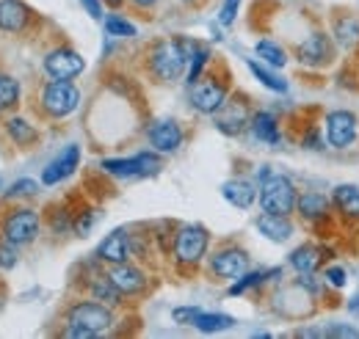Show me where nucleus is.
<instances>
[{
	"label": "nucleus",
	"mask_w": 359,
	"mask_h": 339,
	"mask_svg": "<svg viewBox=\"0 0 359 339\" xmlns=\"http://www.w3.org/2000/svg\"><path fill=\"white\" fill-rule=\"evenodd\" d=\"M17 249H20V246H14V243H8V240L0 237V268H3V270H11V268L20 262Z\"/></svg>",
	"instance_id": "38"
},
{
	"label": "nucleus",
	"mask_w": 359,
	"mask_h": 339,
	"mask_svg": "<svg viewBox=\"0 0 359 339\" xmlns=\"http://www.w3.org/2000/svg\"><path fill=\"white\" fill-rule=\"evenodd\" d=\"M257 196H260V207L263 212H276V215H290V212L296 210V202H299V196H296V188H293V182L285 177V174H276V171H271L269 166H263L260 174H257Z\"/></svg>",
	"instance_id": "3"
},
{
	"label": "nucleus",
	"mask_w": 359,
	"mask_h": 339,
	"mask_svg": "<svg viewBox=\"0 0 359 339\" xmlns=\"http://www.w3.org/2000/svg\"><path fill=\"white\" fill-rule=\"evenodd\" d=\"M232 326H235V317L224 314V312H199L194 320V328L199 334H219V331H226Z\"/></svg>",
	"instance_id": "27"
},
{
	"label": "nucleus",
	"mask_w": 359,
	"mask_h": 339,
	"mask_svg": "<svg viewBox=\"0 0 359 339\" xmlns=\"http://www.w3.org/2000/svg\"><path fill=\"white\" fill-rule=\"evenodd\" d=\"M36 193H39V182L31 177H22L3 191V202H25V199H34Z\"/></svg>",
	"instance_id": "31"
},
{
	"label": "nucleus",
	"mask_w": 359,
	"mask_h": 339,
	"mask_svg": "<svg viewBox=\"0 0 359 339\" xmlns=\"http://www.w3.org/2000/svg\"><path fill=\"white\" fill-rule=\"evenodd\" d=\"M326 138L334 149H348L357 141V116L351 111H332L326 116Z\"/></svg>",
	"instance_id": "16"
},
{
	"label": "nucleus",
	"mask_w": 359,
	"mask_h": 339,
	"mask_svg": "<svg viewBox=\"0 0 359 339\" xmlns=\"http://www.w3.org/2000/svg\"><path fill=\"white\" fill-rule=\"evenodd\" d=\"M238 8H241V0H224L222 14H219V22H222V25H232L235 17H238Z\"/></svg>",
	"instance_id": "40"
},
{
	"label": "nucleus",
	"mask_w": 359,
	"mask_h": 339,
	"mask_svg": "<svg viewBox=\"0 0 359 339\" xmlns=\"http://www.w3.org/2000/svg\"><path fill=\"white\" fill-rule=\"evenodd\" d=\"M226 97H229V83L219 81L216 75H205L191 85V105L205 116H213L226 102Z\"/></svg>",
	"instance_id": "9"
},
{
	"label": "nucleus",
	"mask_w": 359,
	"mask_h": 339,
	"mask_svg": "<svg viewBox=\"0 0 359 339\" xmlns=\"http://www.w3.org/2000/svg\"><path fill=\"white\" fill-rule=\"evenodd\" d=\"M269 279H282V270H279V268H273V270H246L243 276H238V279L229 284L226 296H232V298L243 296V293H249V290L266 284Z\"/></svg>",
	"instance_id": "25"
},
{
	"label": "nucleus",
	"mask_w": 359,
	"mask_h": 339,
	"mask_svg": "<svg viewBox=\"0 0 359 339\" xmlns=\"http://www.w3.org/2000/svg\"><path fill=\"white\" fill-rule=\"evenodd\" d=\"M252 135L257 138V141H263V144H269V146H276L279 141H282V132H279V122H276V116L269 113V111H257L255 116H252Z\"/></svg>",
	"instance_id": "23"
},
{
	"label": "nucleus",
	"mask_w": 359,
	"mask_h": 339,
	"mask_svg": "<svg viewBox=\"0 0 359 339\" xmlns=\"http://www.w3.org/2000/svg\"><path fill=\"white\" fill-rule=\"evenodd\" d=\"M348 309H351V312H354V314H359V296L354 298V300H351V303H348Z\"/></svg>",
	"instance_id": "45"
},
{
	"label": "nucleus",
	"mask_w": 359,
	"mask_h": 339,
	"mask_svg": "<svg viewBox=\"0 0 359 339\" xmlns=\"http://www.w3.org/2000/svg\"><path fill=\"white\" fill-rule=\"evenodd\" d=\"M42 67H45V75L47 78H53V81H75L78 75H83V69H86V58H83L75 47H69V44H58V47H53V50H47L45 53Z\"/></svg>",
	"instance_id": "8"
},
{
	"label": "nucleus",
	"mask_w": 359,
	"mask_h": 339,
	"mask_svg": "<svg viewBox=\"0 0 359 339\" xmlns=\"http://www.w3.org/2000/svg\"><path fill=\"white\" fill-rule=\"evenodd\" d=\"M133 246H130V229H114L111 235H105V240L97 246L94 259L105 262V265H119V262H130Z\"/></svg>",
	"instance_id": "15"
},
{
	"label": "nucleus",
	"mask_w": 359,
	"mask_h": 339,
	"mask_svg": "<svg viewBox=\"0 0 359 339\" xmlns=\"http://www.w3.org/2000/svg\"><path fill=\"white\" fill-rule=\"evenodd\" d=\"M296 207H299V212H302V218L318 221V218H326L329 202H326L320 193H302V199L296 202Z\"/></svg>",
	"instance_id": "32"
},
{
	"label": "nucleus",
	"mask_w": 359,
	"mask_h": 339,
	"mask_svg": "<svg viewBox=\"0 0 359 339\" xmlns=\"http://www.w3.org/2000/svg\"><path fill=\"white\" fill-rule=\"evenodd\" d=\"M213 116H216V130L235 138V135H241L243 130H249L255 113H252L249 102L238 94V97H226V102L213 113Z\"/></svg>",
	"instance_id": "10"
},
{
	"label": "nucleus",
	"mask_w": 359,
	"mask_h": 339,
	"mask_svg": "<svg viewBox=\"0 0 359 339\" xmlns=\"http://www.w3.org/2000/svg\"><path fill=\"white\" fill-rule=\"evenodd\" d=\"M81 6L86 8L91 20H105V11H102V0H81Z\"/></svg>",
	"instance_id": "43"
},
{
	"label": "nucleus",
	"mask_w": 359,
	"mask_h": 339,
	"mask_svg": "<svg viewBox=\"0 0 359 339\" xmlns=\"http://www.w3.org/2000/svg\"><path fill=\"white\" fill-rule=\"evenodd\" d=\"M47 226L53 235H69L75 232V210H69L67 205H53L47 212Z\"/></svg>",
	"instance_id": "28"
},
{
	"label": "nucleus",
	"mask_w": 359,
	"mask_h": 339,
	"mask_svg": "<svg viewBox=\"0 0 359 339\" xmlns=\"http://www.w3.org/2000/svg\"><path fill=\"white\" fill-rule=\"evenodd\" d=\"M182 3H188V6H199L202 0H182Z\"/></svg>",
	"instance_id": "47"
},
{
	"label": "nucleus",
	"mask_w": 359,
	"mask_h": 339,
	"mask_svg": "<svg viewBox=\"0 0 359 339\" xmlns=\"http://www.w3.org/2000/svg\"><path fill=\"white\" fill-rule=\"evenodd\" d=\"M108 276H111V282L119 287V293H122L125 298L141 296V293H147V287H149V279H147V273H144L141 268L130 265V262L108 265Z\"/></svg>",
	"instance_id": "17"
},
{
	"label": "nucleus",
	"mask_w": 359,
	"mask_h": 339,
	"mask_svg": "<svg viewBox=\"0 0 359 339\" xmlns=\"http://www.w3.org/2000/svg\"><path fill=\"white\" fill-rule=\"evenodd\" d=\"M20 102H22V83L14 75L0 69V116L14 113L20 108Z\"/></svg>",
	"instance_id": "24"
},
{
	"label": "nucleus",
	"mask_w": 359,
	"mask_h": 339,
	"mask_svg": "<svg viewBox=\"0 0 359 339\" xmlns=\"http://www.w3.org/2000/svg\"><path fill=\"white\" fill-rule=\"evenodd\" d=\"M257 193H260L257 185L249 182V179H243V177L226 179L224 185H222V196H224L232 207H238V210H252V205L260 199Z\"/></svg>",
	"instance_id": "20"
},
{
	"label": "nucleus",
	"mask_w": 359,
	"mask_h": 339,
	"mask_svg": "<svg viewBox=\"0 0 359 339\" xmlns=\"http://www.w3.org/2000/svg\"><path fill=\"white\" fill-rule=\"evenodd\" d=\"M320 262H323V251L318 249V246H299L293 254H290V265L296 268V273L299 276H304V273H315L318 268H320Z\"/></svg>",
	"instance_id": "26"
},
{
	"label": "nucleus",
	"mask_w": 359,
	"mask_h": 339,
	"mask_svg": "<svg viewBox=\"0 0 359 339\" xmlns=\"http://www.w3.org/2000/svg\"><path fill=\"white\" fill-rule=\"evenodd\" d=\"M334 207L346 218H359V188L357 185H337L334 188Z\"/></svg>",
	"instance_id": "29"
},
{
	"label": "nucleus",
	"mask_w": 359,
	"mask_h": 339,
	"mask_svg": "<svg viewBox=\"0 0 359 339\" xmlns=\"http://www.w3.org/2000/svg\"><path fill=\"white\" fill-rule=\"evenodd\" d=\"M210 249V232L202 223H180L175 226V240H172V256L180 268H196Z\"/></svg>",
	"instance_id": "5"
},
{
	"label": "nucleus",
	"mask_w": 359,
	"mask_h": 339,
	"mask_svg": "<svg viewBox=\"0 0 359 339\" xmlns=\"http://www.w3.org/2000/svg\"><path fill=\"white\" fill-rule=\"evenodd\" d=\"M42 235V212L34 207H11L0 215V237L14 246H31Z\"/></svg>",
	"instance_id": "6"
},
{
	"label": "nucleus",
	"mask_w": 359,
	"mask_h": 339,
	"mask_svg": "<svg viewBox=\"0 0 359 339\" xmlns=\"http://www.w3.org/2000/svg\"><path fill=\"white\" fill-rule=\"evenodd\" d=\"M36 22V11L25 0H0V34L25 36Z\"/></svg>",
	"instance_id": "11"
},
{
	"label": "nucleus",
	"mask_w": 359,
	"mask_h": 339,
	"mask_svg": "<svg viewBox=\"0 0 359 339\" xmlns=\"http://www.w3.org/2000/svg\"><path fill=\"white\" fill-rule=\"evenodd\" d=\"M334 36H337V44L351 50L354 44H359V20L357 17H340L334 22Z\"/></svg>",
	"instance_id": "34"
},
{
	"label": "nucleus",
	"mask_w": 359,
	"mask_h": 339,
	"mask_svg": "<svg viewBox=\"0 0 359 339\" xmlns=\"http://www.w3.org/2000/svg\"><path fill=\"white\" fill-rule=\"evenodd\" d=\"M255 50H257V58H263V61H266L269 67H273V69H282V67L287 64L285 50H282L276 42H271V39H260Z\"/></svg>",
	"instance_id": "35"
},
{
	"label": "nucleus",
	"mask_w": 359,
	"mask_h": 339,
	"mask_svg": "<svg viewBox=\"0 0 359 339\" xmlns=\"http://www.w3.org/2000/svg\"><path fill=\"white\" fill-rule=\"evenodd\" d=\"M255 226H257V232H260L263 237H269L273 243H285V240H290V235H293L290 218H287V215H276V212H263V215H257Z\"/></svg>",
	"instance_id": "21"
},
{
	"label": "nucleus",
	"mask_w": 359,
	"mask_h": 339,
	"mask_svg": "<svg viewBox=\"0 0 359 339\" xmlns=\"http://www.w3.org/2000/svg\"><path fill=\"white\" fill-rule=\"evenodd\" d=\"M0 270H3V268H0Z\"/></svg>",
	"instance_id": "50"
},
{
	"label": "nucleus",
	"mask_w": 359,
	"mask_h": 339,
	"mask_svg": "<svg viewBox=\"0 0 359 339\" xmlns=\"http://www.w3.org/2000/svg\"><path fill=\"white\" fill-rule=\"evenodd\" d=\"M0 185H3V182H0Z\"/></svg>",
	"instance_id": "49"
},
{
	"label": "nucleus",
	"mask_w": 359,
	"mask_h": 339,
	"mask_svg": "<svg viewBox=\"0 0 359 339\" xmlns=\"http://www.w3.org/2000/svg\"><path fill=\"white\" fill-rule=\"evenodd\" d=\"M323 279H326L332 287H346V282H348V279H346V270H343V268H337V265H334V268H329V270L323 273Z\"/></svg>",
	"instance_id": "41"
},
{
	"label": "nucleus",
	"mask_w": 359,
	"mask_h": 339,
	"mask_svg": "<svg viewBox=\"0 0 359 339\" xmlns=\"http://www.w3.org/2000/svg\"><path fill=\"white\" fill-rule=\"evenodd\" d=\"M116 317L114 309L102 300H78L64 314V337L69 339H91L102 337L114 328Z\"/></svg>",
	"instance_id": "2"
},
{
	"label": "nucleus",
	"mask_w": 359,
	"mask_h": 339,
	"mask_svg": "<svg viewBox=\"0 0 359 339\" xmlns=\"http://www.w3.org/2000/svg\"><path fill=\"white\" fill-rule=\"evenodd\" d=\"M246 67H249V72H252L260 83L266 85V88L279 91V94H285V91H287V81H285V78H279V75L273 72V67L269 69V67H263V64H260V61H255V58H249V61H246Z\"/></svg>",
	"instance_id": "30"
},
{
	"label": "nucleus",
	"mask_w": 359,
	"mask_h": 339,
	"mask_svg": "<svg viewBox=\"0 0 359 339\" xmlns=\"http://www.w3.org/2000/svg\"><path fill=\"white\" fill-rule=\"evenodd\" d=\"M86 290H89V296L94 298V300H102V303H108L111 309H114V306H122V300H125V296L119 293V287L111 282L108 270H105V273L94 270L89 276V282H86Z\"/></svg>",
	"instance_id": "22"
},
{
	"label": "nucleus",
	"mask_w": 359,
	"mask_h": 339,
	"mask_svg": "<svg viewBox=\"0 0 359 339\" xmlns=\"http://www.w3.org/2000/svg\"><path fill=\"white\" fill-rule=\"evenodd\" d=\"M102 174L116 177V179H135V177H155L163 169L161 152H138L133 158H105L100 163Z\"/></svg>",
	"instance_id": "7"
},
{
	"label": "nucleus",
	"mask_w": 359,
	"mask_h": 339,
	"mask_svg": "<svg viewBox=\"0 0 359 339\" xmlns=\"http://www.w3.org/2000/svg\"><path fill=\"white\" fill-rule=\"evenodd\" d=\"M296 58H299V64H304V67H326L332 58H334V47H332V39L326 36V34H310L304 42L296 47Z\"/></svg>",
	"instance_id": "18"
},
{
	"label": "nucleus",
	"mask_w": 359,
	"mask_h": 339,
	"mask_svg": "<svg viewBox=\"0 0 359 339\" xmlns=\"http://www.w3.org/2000/svg\"><path fill=\"white\" fill-rule=\"evenodd\" d=\"M97 218H100V215H97L94 207H83V210L75 212V235H78V237H86L91 232V226L97 223Z\"/></svg>",
	"instance_id": "37"
},
{
	"label": "nucleus",
	"mask_w": 359,
	"mask_h": 339,
	"mask_svg": "<svg viewBox=\"0 0 359 339\" xmlns=\"http://www.w3.org/2000/svg\"><path fill=\"white\" fill-rule=\"evenodd\" d=\"M208 64H210V50L205 47V44H196V50L191 53V58H188V69H185V83L194 85L199 78H202V72L208 69Z\"/></svg>",
	"instance_id": "33"
},
{
	"label": "nucleus",
	"mask_w": 359,
	"mask_h": 339,
	"mask_svg": "<svg viewBox=\"0 0 359 339\" xmlns=\"http://www.w3.org/2000/svg\"><path fill=\"white\" fill-rule=\"evenodd\" d=\"M147 141H149V146L155 152L172 155V152H177L180 146H182L185 132H182V127H180L175 119H158V122H152L147 127Z\"/></svg>",
	"instance_id": "14"
},
{
	"label": "nucleus",
	"mask_w": 359,
	"mask_h": 339,
	"mask_svg": "<svg viewBox=\"0 0 359 339\" xmlns=\"http://www.w3.org/2000/svg\"><path fill=\"white\" fill-rule=\"evenodd\" d=\"M3 303H6V287L0 284V309H3Z\"/></svg>",
	"instance_id": "46"
},
{
	"label": "nucleus",
	"mask_w": 359,
	"mask_h": 339,
	"mask_svg": "<svg viewBox=\"0 0 359 339\" xmlns=\"http://www.w3.org/2000/svg\"><path fill=\"white\" fill-rule=\"evenodd\" d=\"M36 108L45 119H67L81 108V88L72 81H47L39 88Z\"/></svg>",
	"instance_id": "4"
},
{
	"label": "nucleus",
	"mask_w": 359,
	"mask_h": 339,
	"mask_svg": "<svg viewBox=\"0 0 359 339\" xmlns=\"http://www.w3.org/2000/svg\"><path fill=\"white\" fill-rule=\"evenodd\" d=\"M105 31H108V36H119V39H133L135 34H138V28H135L130 20H125L122 14H105Z\"/></svg>",
	"instance_id": "36"
},
{
	"label": "nucleus",
	"mask_w": 359,
	"mask_h": 339,
	"mask_svg": "<svg viewBox=\"0 0 359 339\" xmlns=\"http://www.w3.org/2000/svg\"><path fill=\"white\" fill-rule=\"evenodd\" d=\"M326 337H351V339H357L359 331H357V328H351V326L334 323V326H329V328H326Z\"/></svg>",
	"instance_id": "42"
},
{
	"label": "nucleus",
	"mask_w": 359,
	"mask_h": 339,
	"mask_svg": "<svg viewBox=\"0 0 359 339\" xmlns=\"http://www.w3.org/2000/svg\"><path fill=\"white\" fill-rule=\"evenodd\" d=\"M130 3H133L135 8H152L158 0H130Z\"/></svg>",
	"instance_id": "44"
},
{
	"label": "nucleus",
	"mask_w": 359,
	"mask_h": 339,
	"mask_svg": "<svg viewBox=\"0 0 359 339\" xmlns=\"http://www.w3.org/2000/svg\"><path fill=\"white\" fill-rule=\"evenodd\" d=\"M210 276L222 279V282H235L238 276H243L249 270V254L241 246H222L208 262Z\"/></svg>",
	"instance_id": "12"
},
{
	"label": "nucleus",
	"mask_w": 359,
	"mask_h": 339,
	"mask_svg": "<svg viewBox=\"0 0 359 339\" xmlns=\"http://www.w3.org/2000/svg\"><path fill=\"white\" fill-rule=\"evenodd\" d=\"M199 312H202L199 306H177V309L172 312V320H175L177 326H194V320H196Z\"/></svg>",
	"instance_id": "39"
},
{
	"label": "nucleus",
	"mask_w": 359,
	"mask_h": 339,
	"mask_svg": "<svg viewBox=\"0 0 359 339\" xmlns=\"http://www.w3.org/2000/svg\"><path fill=\"white\" fill-rule=\"evenodd\" d=\"M108 6H122V0H105Z\"/></svg>",
	"instance_id": "48"
},
{
	"label": "nucleus",
	"mask_w": 359,
	"mask_h": 339,
	"mask_svg": "<svg viewBox=\"0 0 359 339\" xmlns=\"http://www.w3.org/2000/svg\"><path fill=\"white\" fill-rule=\"evenodd\" d=\"M3 132H6V138H8L17 149H31V146H36V141H39L36 125H31V122H28L25 116H20V113L3 116Z\"/></svg>",
	"instance_id": "19"
},
{
	"label": "nucleus",
	"mask_w": 359,
	"mask_h": 339,
	"mask_svg": "<svg viewBox=\"0 0 359 339\" xmlns=\"http://www.w3.org/2000/svg\"><path fill=\"white\" fill-rule=\"evenodd\" d=\"M81 166V146L78 144H67L42 171V185L53 188V185H61L64 179H69Z\"/></svg>",
	"instance_id": "13"
},
{
	"label": "nucleus",
	"mask_w": 359,
	"mask_h": 339,
	"mask_svg": "<svg viewBox=\"0 0 359 339\" xmlns=\"http://www.w3.org/2000/svg\"><path fill=\"white\" fill-rule=\"evenodd\" d=\"M196 50V42L191 39H161L152 44L147 53V72L152 75L155 83H175L188 69V58Z\"/></svg>",
	"instance_id": "1"
}]
</instances>
